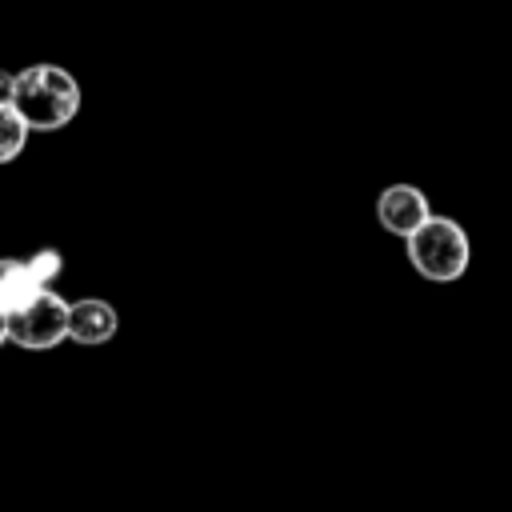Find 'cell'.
Here are the masks:
<instances>
[{"instance_id":"5","label":"cell","mask_w":512,"mask_h":512,"mask_svg":"<svg viewBox=\"0 0 512 512\" xmlns=\"http://www.w3.org/2000/svg\"><path fill=\"white\" fill-rule=\"evenodd\" d=\"M120 332V312L100 300V296H84L68 304V340L84 344V348H100Z\"/></svg>"},{"instance_id":"8","label":"cell","mask_w":512,"mask_h":512,"mask_svg":"<svg viewBox=\"0 0 512 512\" xmlns=\"http://www.w3.org/2000/svg\"><path fill=\"white\" fill-rule=\"evenodd\" d=\"M24 264H28L32 280H36L40 288H52V284L60 280V272H64V256H60L56 248H40V252L24 256Z\"/></svg>"},{"instance_id":"10","label":"cell","mask_w":512,"mask_h":512,"mask_svg":"<svg viewBox=\"0 0 512 512\" xmlns=\"http://www.w3.org/2000/svg\"><path fill=\"white\" fill-rule=\"evenodd\" d=\"M8 344V320H4V312H0V348Z\"/></svg>"},{"instance_id":"1","label":"cell","mask_w":512,"mask_h":512,"mask_svg":"<svg viewBox=\"0 0 512 512\" xmlns=\"http://www.w3.org/2000/svg\"><path fill=\"white\" fill-rule=\"evenodd\" d=\"M12 108L28 132H60L80 112V80L60 64H28L16 72Z\"/></svg>"},{"instance_id":"6","label":"cell","mask_w":512,"mask_h":512,"mask_svg":"<svg viewBox=\"0 0 512 512\" xmlns=\"http://www.w3.org/2000/svg\"><path fill=\"white\" fill-rule=\"evenodd\" d=\"M40 292H44V288L32 280V272H28L24 260L0 256V312H4V320H8L12 312H20L24 304H32Z\"/></svg>"},{"instance_id":"3","label":"cell","mask_w":512,"mask_h":512,"mask_svg":"<svg viewBox=\"0 0 512 512\" xmlns=\"http://www.w3.org/2000/svg\"><path fill=\"white\" fill-rule=\"evenodd\" d=\"M68 340V300L56 288H44L32 304L8 316V344L24 352H48Z\"/></svg>"},{"instance_id":"9","label":"cell","mask_w":512,"mask_h":512,"mask_svg":"<svg viewBox=\"0 0 512 512\" xmlns=\"http://www.w3.org/2000/svg\"><path fill=\"white\" fill-rule=\"evenodd\" d=\"M12 100H16V72L0 68V108H12Z\"/></svg>"},{"instance_id":"4","label":"cell","mask_w":512,"mask_h":512,"mask_svg":"<svg viewBox=\"0 0 512 512\" xmlns=\"http://www.w3.org/2000/svg\"><path fill=\"white\" fill-rule=\"evenodd\" d=\"M428 216H432V204H428V196L416 184H388L380 192V200H376L380 228L388 236H400V240H408Z\"/></svg>"},{"instance_id":"7","label":"cell","mask_w":512,"mask_h":512,"mask_svg":"<svg viewBox=\"0 0 512 512\" xmlns=\"http://www.w3.org/2000/svg\"><path fill=\"white\" fill-rule=\"evenodd\" d=\"M28 148V124L16 116V108H0V164H12Z\"/></svg>"},{"instance_id":"2","label":"cell","mask_w":512,"mask_h":512,"mask_svg":"<svg viewBox=\"0 0 512 512\" xmlns=\"http://www.w3.org/2000/svg\"><path fill=\"white\" fill-rule=\"evenodd\" d=\"M404 244H408V264L416 268V276L432 284H452L472 264V240L464 224L452 216H428Z\"/></svg>"}]
</instances>
